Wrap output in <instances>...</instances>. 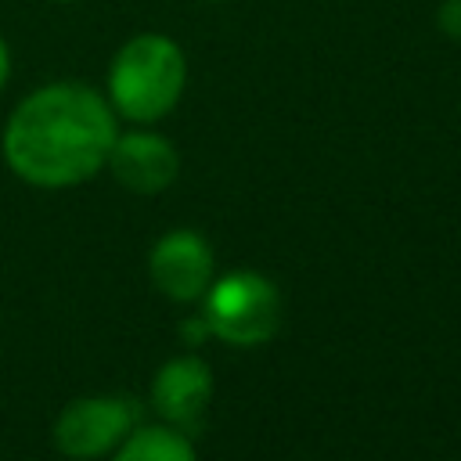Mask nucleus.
<instances>
[{
    "label": "nucleus",
    "instance_id": "9d476101",
    "mask_svg": "<svg viewBox=\"0 0 461 461\" xmlns=\"http://www.w3.org/2000/svg\"><path fill=\"white\" fill-rule=\"evenodd\" d=\"M7 79H11V50H7V40L0 36V90L7 86Z\"/></svg>",
    "mask_w": 461,
    "mask_h": 461
},
{
    "label": "nucleus",
    "instance_id": "6e6552de",
    "mask_svg": "<svg viewBox=\"0 0 461 461\" xmlns=\"http://www.w3.org/2000/svg\"><path fill=\"white\" fill-rule=\"evenodd\" d=\"M112 461H198L187 432L173 425H140L130 429Z\"/></svg>",
    "mask_w": 461,
    "mask_h": 461
},
{
    "label": "nucleus",
    "instance_id": "f03ea898",
    "mask_svg": "<svg viewBox=\"0 0 461 461\" xmlns=\"http://www.w3.org/2000/svg\"><path fill=\"white\" fill-rule=\"evenodd\" d=\"M187 86V58L162 32L130 36L108 65V104L130 122H158Z\"/></svg>",
    "mask_w": 461,
    "mask_h": 461
},
{
    "label": "nucleus",
    "instance_id": "423d86ee",
    "mask_svg": "<svg viewBox=\"0 0 461 461\" xmlns=\"http://www.w3.org/2000/svg\"><path fill=\"white\" fill-rule=\"evenodd\" d=\"M212 371L202 357L184 353L166 360L151 378V407L162 418V425H173L180 432H198L209 418L212 403Z\"/></svg>",
    "mask_w": 461,
    "mask_h": 461
},
{
    "label": "nucleus",
    "instance_id": "20e7f679",
    "mask_svg": "<svg viewBox=\"0 0 461 461\" xmlns=\"http://www.w3.org/2000/svg\"><path fill=\"white\" fill-rule=\"evenodd\" d=\"M137 421V407L126 396H79L54 418V447L72 461H94L119 447Z\"/></svg>",
    "mask_w": 461,
    "mask_h": 461
},
{
    "label": "nucleus",
    "instance_id": "f257e3e1",
    "mask_svg": "<svg viewBox=\"0 0 461 461\" xmlns=\"http://www.w3.org/2000/svg\"><path fill=\"white\" fill-rule=\"evenodd\" d=\"M115 133V108L94 86L47 83L14 104L0 148L18 180L61 191L101 173Z\"/></svg>",
    "mask_w": 461,
    "mask_h": 461
},
{
    "label": "nucleus",
    "instance_id": "1a4fd4ad",
    "mask_svg": "<svg viewBox=\"0 0 461 461\" xmlns=\"http://www.w3.org/2000/svg\"><path fill=\"white\" fill-rule=\"evenodd\" d=\"M439 25L447 36H461V0H447L439 7Z\"/></svg>",
    "mask_w": 461,
    "mask_h": 461
},
{
    "label": "nucleus",
    "instance_id": "7ed1b4c3",
    "mask_svg": "<svg viewBox=\"0 0 461 461\" xmlns=\"http://www.w3.org/2000/svg\"><path fill=\"white\" fill-rule=\"evenodd\" d=\"M202 321L209 335L227 346H263L281 324L277 285L256 270H230L223 277H212L202 295Z\"/></svg>",
    "mask_w": 461,
    "mask_h": 461
},
{
    "label": "nucleus",
    "instance_id": "39448f33",
    "mask_svg": "<svg viewBox=\"0 0 461 461\" xmlns=\"http://www.w3.org/2000/svg\"><path fill=\"white\" fill-rule=\"evenodd\" d=\"M148 277L151 285L173 303H194L216 277L212 245L187 227L162 234L148 252Z\"/></svg>",
    "mask_w": 461,
    "mask_h": 461
},
{
    "label": "nucleus",
    "instance_id": "0eeeda50",
    "mask_svg": "<svg viewBox=\"0 0 461 461\" xmlns=\"http://www.w3.org/2000/svg\"><path fill=\"white\" fill-rule=\"evenodd\" d=\"M104 166L112 169V176L126 191H133V194H158V191H166L176 180L180 151L162 133L130 130V133H115V144H112Z\"/></svg>",
    "mask_w": 461,
    "mask_h": 461
}]
</instances>
